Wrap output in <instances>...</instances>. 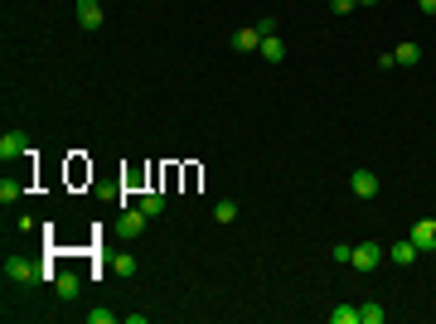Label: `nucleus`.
<instances>
[{"label":"nucleus","mask_w":436,"mask_h":324,"mask_svg":"<svg viewBox=\"0 0 436 324\" xmlns=\"http://www.w3.org/2000/svg\"><path fill=\"white\" fill-rule=\"evenodd\" d=\"M20 155H29L25 131H5L0 135V160H20Z\"/></svg>","instance_id":"20e7f679"},{"label":"nucleus","mask_w":436,"mask_h":324,"mask_svg":"<svg viewBox=\"0 0 436 324\" xmlns=\"http://www.w3.org/2000/svg\"><path fill=\"white\" fill-rule=\"evenodd\" d=\"M233 49H238V54H252V49H262V34H257V29H238V34H233Z\"/></svg>","instance_id":"1a4fd4ad"},{"label":"nucleus","mask_w":436,"mask_h":324,"mask_svg":"<svg viewBox=\"0 0 436 324\" xmlns=\"http://www.w3.org/2000/svg\"><path fill=\"white\" fill-rule=\"evenodd\" d=\"M111 271H116V276H136V257H131V252L111 257Z\"/></svg>","instance_id":"2eb2a0df"},{"label":"nucleus","mask_w":436,"mask_h":324,"mask_svg":"<svg viewBox=\"0 0 436 324\" xmlns=\"http://www.w3.org/2000/svg\"><path fill=\"white\" fill-rule=\"evenodd\" d=\"M141 213H146V218H160L165 213V194H146V199H141Z\"/></svg>","instance_id":"4468645a"},{"label":"nucleus","mask_w":436,"mask_h":324,"mask_svg":"<svg viewBox=\"0 0 436 324\" xmlns=\"http://www.w3.org/2000/svg\"><path fill=\"white\" fill-rule=\"evenodd\" d=\"M388 257H393L398 267H412V262H417L422 252H417V242H412V238H403V242H393V247H388Z\"/></svg>","instance_id":"6e6552de"},{"label":"nucleus","mask_w":436,"mask_h":324,"mask_svg":"<svg viewBox=\"0 0 436 324\" xmlns=\"http://www.w3.org/2000/svg\"><path fill=\"white\" fill-rule=\"evenodd\" d=\"M393 63H403V68H412V63H422V44H398V54H393Z\"/></svg>","instance_id":"9d476101"},{"label":"nucleus","mask_w":436,"mask_h":324,"mask_svg":"<svg viewBox=\"0 0 436 324\" xmlns=\"http://www.w3.org/2000/svg\"><path fill=\"white\" fill-rule=\"evenodd\" d=\"M378 262H383V247L378 242H359L354 257H349V267H354V271H374Z\"/></svg>","instance_id":"f257e3e1"},{"label":"nucleus","mask_w":436,"mask_h":324,"mask_svg":"<svg viewBox=\"0 0 436 324\" xmlns=\"http://www.w3.org/2000/svg\"><path fill=\"white\" fill-rule=\"evenodd\" d=\"M78 25L82 29H102V0H78Z\"/></svg>","instance_id":"423d86ee"},{"label":"nucleus","mask_w":436,"mask_h":324,"mask_svg":"<svg viewBox=\"0 0 436 324\" xmlns=\"http://www.w3.org/2000/svg\"><path fill=\"white\" fill-rule=\"evenodd\" d=\"M354 5H359V0H329V10H334V15H349Z\"/></svg>","instance_id":"6ab92c4d"},{"label":"nucleus","mask_w":436,"mask_h":324,"mask_svg":"<svg viewBox=\"0 0 436 324\" xmlns=\"http://www.w3.org/2000/svg\"><path fill=\"white\" fill-rule=\"evenodd\" d=\"M422 5V15H436V0H417Z\"/></svg>","instance_id":"aec40b11"},{"label":"nucleus","mask_w":436,"mask_h":324,"mask_svg":"<svg viewBox=\"0 0 436 324\" xmlns=\"http://www.w3.org/2000/svg\"><path fill=\"white\" fill-rule=\"evenodd\" d=\"M214 218H218V223H233V218H238V203H233V199H218Z\"/></svg>","instance_id":"dca6fc26"},{"label":"nucleus","mask_w":436,"mask_h":324,"mask_svg":"<svg viewBox=\"0 0 436 324\" xmlns=\"http://www.w3.org/2000/svg\"><path fill=\"white\" fill-rule=\"evenodd\" d=\"M87 320H92V324H111L116 315H111V310H87Z\"/></svg>","instance_id":"a211bd4d"},{"label":"nucleus","mask_w":436,"mask_h":324,"mask_svg":"<svg viewBox=\"0 0 436 324\" xmlns=\"http://www.w3.org/2000/svg\"><path fill=\"white\" fill-rule=\"evenodd\" d=\"M383 315H388V310H383L378 300H369V305H359V324H383Z\"/></svg>","instance_id":"f8f14e48"},{"label":"nucleus","mask_w":436,"mask_h":324,"mask_svg":"<svg viewBox=\"0 0 436 324\" xmlns=\"http://www.w3.org/2000/svg\"><path fill=\"white\" fill-rule=\"evenodd\" d=\"M359 5H383V0H359Z\"/></svg>","instance_id":"412c9836"},{"label":"nucleus","mask_w":436,"mask_h":324,"mask_svg":"<svg viewBox=\"0 0 436 324\" xmlns=\"http://www.w3.org/2000/svg\"><path fill=\"white\" fill-rule=\"evenodd\" d=\"M412 242H417V252H436V218H417L412 223Z\"/></svg>","instance_id":"f03ea898"},{"label":"nucleus","mask_w":436,"mask_h":324,"mask_svg":"<svg viewBox=\"0 0 436 324\" xmlns=\"http://www.w3.org/2000/svg\"><path fill=\"white\" fill-rule=\"evenodd\" d=\"M329 320L334 324H359V310L354 305H339V310H329Z\"/></svg>","instance_id":"f3484780"},{"label":"nucleus","mask_w":436,"mask_h":324,"mask_svg":"<svg viewBox=\"0 0 436 324\" xmlns=\"http://www.w3.org/2000/svg\"><path fill=\"white\" fill-rule=\"evenodd\" d=\"M257 54L267 58V63H281V58H286V44H281V39H272V34H267V39H262V49H257Z\"/></svg>","instance_id":"9b49d317"},{"label":"nucleus","mask_w":436,"mask_h":324,"mask_svg":"<svg viewBox=\"0 0 436 324\" xmlns=\"http://www.w3.org/2000/svg\"><path fill=\"white\" fill-rule=\"evenodd\" d=\"M54 291H58V300H78V291H82V281H78V271H58V281H54Z\"/></svg>","instance_id":"0eeeda50"},{"label":"nucleus","mask_w":436,"mask_h":324,"mask_svg":"<svg viewBox=\"0 0 436 324\" xmlns=\"http://www.w3.org/2000/svg\"><path fill=\"white\" fill-rule=\"evenodd\" d=\"M141 228H146V213H141V208H131V213L121 218V233H126V238H141Z\"/></svg>","instance_id":"ddd939ff"},{"label":"nucleus","mask_w":436,"mask_h":324,"mask_svg":"<svg viewBox=\"0 0 436 324\" xmlns=\"http://www.w3.org/2000/svg\"><path fill=\"white\" fill-rule=\"evenodd\" d=\"M5 276H10L15 286H29V281H39V267L25 262V257H10V262H5Z\"/></svg>","instance_id":"7ed1b4c3"},{"label":"nucleus","mask_w":436,"mask_h":324,"mask_svg":"<svg viewBox=\"0 0 436 324\" xmlns=\"http://www.w3.org/2000/svg\"><path fill=\"white\" fill-rule=\"evenodd\" d=\"M349 189H354L359 199H374V194H378V174H374V169H354V174H349Z\"/></svg>","instance_id":"39448f33"}]
</instances>
